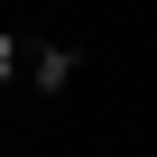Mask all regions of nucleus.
Masks as SVG:
<instances>
[{"mask_svg":"<svg viewBox=\"0 0 157 157\" xmlns=\"http://www.w3.org/2000/svg\"><path fill=\"white\" fill-rule=\"evenodd\" d=\"M19 74H28L37 93H56L65 74H74V46H37V37H28V56H19Z\"/></svg>","mask_w":157,"mask_h":157,"instance_id":"nucleus-1","label":"nucleus"},{"mask_svg":"<svg viewBox=\"0 0 157 157\" xmlns=\"http://www.w3.org/2000/svg\"><path fill=\"white\" fill-rule=\"evenodd\" d=\"M19 56H28V37H10V28H0V74H19Z\"/></svg>","mask_w":157,"mask_h":157,"instance_id":"nucleus-2","label":"nucleus"}]
</instances>
